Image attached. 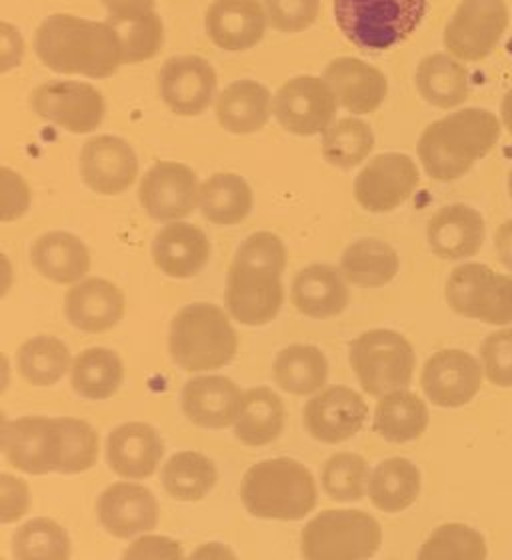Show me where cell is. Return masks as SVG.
I'll return each instance as SVG.
<instances>
[{
	"label": "cell",
	"instance_id": "obj_25",
	"mask_svg": "<svg viewBox=\"0 0 512 560\" xmlns=\"http://www.w3.org/2000/svg\"><path fill=\"white\" fill-rule=\"evenodd\" d=\"M65 311L72 327L96 335L117 327L127 311V301L110 280L86 279L70 289Z\"/></svg>",
	"mask_w": 512,
	"mask_h": 560
},
{
	"label": "cell",
	"instance_id": "obj_46",
	"mask_svg": "<svg viewBox=\"0 0 512 560\" xmlns=\"http://www.w3.org/2000/svg\"><path fill=\"white\" fill-rule=\"evenodd\" d=\"M62 424V467L60 475L86 472L98 460V432L81 419L60 417Z\"/></svg>",
	"mask_w": 512,
	"mask_h": 560
},
{
	"label": "cell",
	"instance_id": "obj_39",
	"mask_svg": "<svg viewBox=\"0 0 512 560\" xmlns=\"http://www.w3.org/2000/svg\"><path fill=\"white\" fill-rule=\"evenodd\" d=\"M163 487L175 501H202L214 489L219 472L209 456L197 451H183L168 458L163 467Z\"/></svg>",
	"mask_w": 512,
	"mask_h": 560
},
{
	"label": "cell",
	"instance_id": "obj_38",
	"mask_svg": "<svg viewBox=\"0 0 512 560\" xmlns=\"http://www.w3.org/2000/svg\"><path fill=\"white\" fill-rule=\"evenodd\" d=\"M125 366L115 350L93 347L82 350L72 362V388L86 400H106L117 395Z\"/></svg>",
	"mask_w": 512,
	"mask_h": 560
},
{
	"label": "cell",
	"instance_id": "obj_42",
	"mask_svg": "<svg viewBox=\"0 0 512 560\" xmlns=\"http://www.w3.org/2000/svg\"><path fill=\"white\" fill-rule=\"evenodd\" d=\"M69 533L53 518H33L12 537V555L19 560H69Z\"/></svg>",
	"mask_w": 512,
	"mask_h": 560
},
{
	"label": "cell",
	"instance_id": "obj_26",
	"mask_svg": "<svg viewBox=\"0 0 512 560\" xmlns=\"http://www.w3.org/2000/svg\"><path fill=\"white\" fill-rule=\"evenodd\" d=\"M243 393L234 381L219 374L197 376L183 388V412L202 429H226L234 424Z\"/></svg>",
	"mask_w": 512,
	"mask_h": 560
},
{
	"label": "cell",
	"instance_id": "obj_55",
	"mask_svg": "<svg viewBox=\"0 0 512 560\" xmlns=\"http://www.w3.org/2000/svg\"><path fill=\"white\" fill-rule=\"evenodd\" d=\"M501 120L504 129L509 130L512 135V89L502 98Z\"/></svg>",
	"mask_w": 512,
	"mask_h": 560
},
{
	"label": "cell",
	"instance_id": "obj_19",
	"mask_svg": "<svg viewBox=\"0 0 512 560\" xmlns=\"http://www.w3.org/2000/svg\"><path fill=\"white\" fill-rule=\"evenodd\" d=\"M164 105L181 117H197L209 108L217 93V72L209 60L195 55L164 62L159 74Z\"/></svg>",
	"mask_w": 512,
	"mask_h": 560
},
{
	"label": "cell",
	"instance_id": "obj_57",
	"mask_svg": "<svg viewBox=\"0 0 512 560\" xmlns=\"http://www.w3.org/2000/svg\"><path fill=\"white\" fill-rule=\"evenodd\" d=\"M509 192H511V199H512V171L509 173Z\"/></svg>",
	"mask_w": 512,
	"mask_h": 560
},
{
	"label": "cell",
	"instance_id": "obj_21",
	"mask_svg": "<svg viewBox=\"0 0 512 560\" xmlns=\"http://www.w3.org/2000/svg\"><path fill=\"white\" fill-rule=\"evenodd\" d=\"M163 455V439L147 422H125L106 439L108 467L123 479H149L156 472Z\"/></svg>",
	"mask_w": 512,
	"mask_h": 560
},
{
	"label": "cell",
	"instance_id": "obj_28",
	"mask_svg": "<svg viewBox=\"0 0 512 560\" xmlns=\"http://www.w3.org/2000/svg\"><path fill=\"white\" fill-rule=\"evenodd\" d=\"M349 287L342 270L330 265H311L292 282L291 301L301 315L309 318H333L349 306Z\"/></svg>",
	"mask_w": 512,
	"mask_h": 560
},
{
	"label": "cell",
	"instance_id": "obj_41",
	"mask_svg": "<svg viewBox=\"0 0 512 560\" xmlns=\"http://www.w3.org/2000/svg\"><path fill=\"white\" fill-rule=\"evenodd\" d=\"M374 149V132L361 118H340L323 139V156L328 164L349 171L369 159Z\"/></svg>",
	"mask_w": 512,
	"mask_h": 560
},
{
	"label": "cell",
	"instance_id": "obj_37",
	"mask_svg": "<svg viewBox=\"0 0 512 560\" xmlns=\"http://www.w3.org/2000/svg\"><path fill=\"white\" fill-rule=\"evenodd\" d=\"M400 260L395 248L381 238H361L345 250L340 258V270L345 279L364 287L379 289L395 279Z\"/></svg>",
	"mask_w": 512,
	"mask_h": 560
},
{
	"label": "cell",
	"instance_id": "obj_32",
	"mask_svg": "<svg viewBox=\"0 0 512 560\" xmlns=\"http://www.w3.org/2000/svg\"><path fill=\"white\" fill-rule=\"evenodd\" d=\"M415 81L420 96L443 110L463 105L470 93L468 70L463 60L454 59L449 52H437L420 60Z\"/></svg>",
	"mask_w": 512,
	"mask_h": 560
},
{
	"label": "cell",
	"instance_id": "obj_36",
	"mask_svg": "<svg viewBox=\"0 0 512 560\" xmlns=\"http://www.w3.org/2000/svg\"><path fill=\"white\" fill-rule=\"evenodd\" d=\"M202 217L219 226H233L245 221L253 210V190L243 176L217 173L200 187Z\"/></svg>",
	"mask_w": 512,
	"mask_h": 560
},
{
	"label": "cell",
	"instance_id": "obj_6",
	"mask_svg": "<svg viewBox=\"0 0 512 560\" xmlns=\"http://www.w3.org/2000/svg\"><path fill=\"white\" fill-rule=\"evenodd\" d=\"M427 14V0H335V21L350 43L383 52L405 43Z\"/></svg>",
	"mask_w": 512,
	"mask_h": 560
},
{
	"label": "cell",
	"instance_id": "obj_12",
	"mask_svg": "<svg viewBox=\"0 0 512 560\" xmlns=\"http://www.w3.org/2000/svg\"><path fill=\"white\" fill-rule=\"evenodd\" d=\"M337 106V96L325 79L304 74L280 86L272 113L282 129L299 137H315L333 125Z\"/></svg>",
	"mask_w": 512,
	"mask_h": 560
},
{
	"label": "cell",
	"instance_id": "obj_15",
	"mask_svg": "<svg viewBox=\"0 0 512 560\" xmlns=\"http://www.w3.org/2000/svg\"><path fill=\"white\" fill-rule=\"evenodd\" d=\"M139 199L144 212L154 221H181L193 214L200 202L197 173L187 164L156 163L142 176Z\"/></svg>",
	"mask_w": 512,
	"mask_h": 560
},
{
	"label": "cell",
	"instance_id": "obj_45",
	"mask_svg": "<svg viewBox=\"0 0 512 560\" xmlns=\"http://www.w3.org/2000/svg\"><path fill=\"white\" fill-rule=\"evenodd\" d=\"M123 43V60L125 65H139L151 60L161 52L164 45V26L156 12L125 21V23H108Z\"/></svg>",
	"mask_w": 512,
	"mask_h": 560
},
{
	"label": "cell",
	"instance_id": "obj_24",
	"mask_svg": "<svg viewBox=\"0 0 512 560\" xmlns=\"http://www.w3.org/2000/svg\"><path fill=\"white\" fill-rule=\"evenodd\" d=\"M487 226L477 209L468 205H449L439 210L427 226L432 253L443 260L475 257L485 245Z\"/></svg>",
	"mask_w": 512,
	"mask_h": 560
},
{
	"label": "cell",
	"instance_id": "obj_13",
	"mask_svg": "<svg viewBox=\"0 0 512 560\" xmlns=\"http://www.w3.org/2000/svg\"><path fill=\"white\" fill-rule=\"evenodd\" d=\"M31 105L38 117L74 135L93 132L105 118L103 94L86 82L40 84L31 96Z\"/></svg>",
	"mask_w": 512,
	"mask_h": 560
},
{
	"label": "cell",
	"instance_id": "obj_29",
	"mask_svg": "<svg viewBox=\"0 0 512 560\" xmlns=\"http://www.w3.org/2000/svg\"><path fill=\"white\" fill-rule=\"evenodd\" d=\"M31 262L45 279L57 284H77L91 270V253L77 234L53 231L36 238Z\"/></svg>",
	"mask_w": 512,
	"mask_h": 560
},
{
	"label": "cell",
	"instance_id": "obj_23",
	"mask_svg": "<svg viewBox=\"0 0 512 560\" xmlns=\"http://www.w3.org/2000/svg\"><path fill=\"white\" fill-rule=\"evenodd\" d=\"M209 236L190 222L166 224L152 243V260L156 269L171 279H193L209 265Z\"/></svg>",
	"mask_w": 512,
	"mask_h": 560
},
{
	"label": "cell",
	"instance_id": "obj_17",
	"mask_svg": "<svg viewBox=\"0 0 512 560\" xmlns=\"http://www.w3.org/2000/svg\"><path fill=\"white\" fill-rule=\"evenodd\" d=\"M366 419L369 405L349 386H330L304 407V427L318 443H345L361 431Z\"/></svg>",
	"mask_w": 512,
	"mask_h": 560
},
{
	"label": "cell",
	"instance_id": "obj_51",
	"mask_svg": "<svg viewBox=\"0 0 512 560\" xmlns=\"http://www.w3.org/2000/svg\"><path fill=\"white\" fill-rule=\"evenodd\" d=\"M185 552L181 542L173 538L144 535L135 540L125 552L123 559H183Z\"/></svg>",
	"mask_w": 512,
	"mask_h": 560
},
{
	"label": "cell",
	"instance_id": "obj_7",
	"mask_svg": "<svg viewBox=\"0 0 512 560\" xmlns=\"http://www.w3.org/2000/svg\"><path fill=\"white\" fill-rule=\"evenodd\" d=\"M383 545V528L364 511H325L304 526L301 555L309 560H361Z\"/></svg>",
	"mask_w": 512,
	"mask_h": 560
},
{
	"label": "cell",
	"instance_id": "obj_9",
	"mask_svg": "<svg viewBox=\"0 0 512 560\" xmlns=\"http://www.w3.org/2000/svg\"><path fill=\"white\" fill-rule=\"evenodd\" d=\"M454 313L504 327L512 323V277L480 262H465L451 272L444 289Z\"/></svg>",
	"mask_w": 512,
	"mask_h": 560
},
{
	"label": "cell",
	"instance_id": "obj_20",
	"mask_svg": "<svg viewBox=\"0 0 512 560\" xmlns=\"http://www.w3.org/2000/svg\"><path fill=\"white\" fill-rule=\"evenodd\" d=\"M98 521L106 533L132 538L159 525V502L151 489L137 482H115L98 499Z\"/></svg>",
	"mask_w": 512,
	"mask_h": 560
},
{
	"label": "cell",
	"instance_id": "obj_34",
	"mask_svg": "<svg viewBox=\"0 0 512 560\" xmlns=\"http://www.w3.org/2000/svg\"><path fill=\"white\" fill-rule=\"evenodd\" d=\"M420 485L419 467L408 458L395 456L374 468L369 479V497L383 513H403L419 499Z\"/></svg>",
	"mask_w": 512,
	"mask_h": 560
},
{
	"label": "cell",
	"instance_id": "obj_8",
	"mask_svg": "<svg viewBox=\"0 0 512 560\" xmlns=\"http://www.w3.org/2000/svg\"><path fill=\"white\" fill-rule=\"evenodd\" d=\"M350 366L371 397H384L396 388H407L412 381L417 357L400 332L374 328L350 342Z\"/></svg>",
	"mask_w": 512,
	"mask_h": 560
},
{
	"label": "cell",
	"instance_id": "obj_4",
	"mask_svg": "<svg viewBox=\"0 0 512 560\" xmlns=\"http://www.w3.org/2000/svg\"><path fill=\"white\" fill-rule=\"evenodd\" d=\"M318 499L315 477L294 458H268L248 468L241 485L246 511L265 521H303Z\"/></svg>",
	"mask_w": 512,
	"mask_h": 560
},
{
	"label": "cell",
	"instance_id": "obj_47",
	"mask_svg": "<svg viewBox=\"0 0 512 560\" xmlns=\"http://www.w3.org/2000/svg\"><path fill=\"white\" fill-rule=\"evenodd\" d=\"M485 376L501 388H512V328L490 332L480 347Z\"/></svg>",
	"mask_w": 512,
	"mask_h": 560
},
{
	"label": "cell",
	"instance_id": "obj_3",
	"mask_svg": "<svg viewBox=\"0 0 512 560\" xmlns=\"http://www.w3.org/2000/svg\"><path fill=\"white\" fill-rule=\"evenodd\" d=\"M501 130V120L487 108L456 110L420 135V163L439 183L458 180L497 147Z\"/></svg>",
	"mask_w": 512,
	"mask_h": 560
},
{
	"label": "cell",
	"instance_id": "obj_16",
	"mask_svg": "<svg viewBox=\"0 0 512 560\" xmlns=\"http://www.w3.org/2000/svg\"><path fill=\"white\" fill-rule=\"evenodd\" d=\"M485 369L461 349L439 350L424 364L420 385L432 405L441 409L465 407L477 397Z\"/></svg>",
	"mask_w": 512,
	"mask_h": 560
},
{
	"label": "cell",
	"instance_id": "obj_44",
	"mask_svg": "<svg viewBox=\"0 0 512 560\" xmlns=\"http://www.w3.org/2000/svg\"><path fill=\"white\" fill-rule=\"evenodd\" d=\"M369 465L357 453H337L323 468V489L328 499L337 502L362 501L369 489Z\"/></svg>",
	"mask_w": 512,
	"mask_h": 560
},
{
	"label": "cell",
	"instance_id": "obj_50",
	"mask_svg": "<svg viewBox=\"0 0 512 560\" xmlns=\"http://www.w3.org/2000/svg\"><path fill=\"white\" fill-rule=\"evenodd\" d=\"M2 183V222L16 221L31 207V188L24 183L23 176L11 168H0Z\"/></svg>",
	"mask_w": 512,
	"mask_h": 560
},
{
	"label": "cell",
	"instance_id": "obj_1",
	"mask_svg": "<svg viewBox=\"0 0 512 560\" xmlns=\"http://www.w3.org/2000/svg\"><path fill=\"white\" fill-rule=\"evenodd\" d=\"M287 248L277 234H251L234 255L226 277V306L245 327H265L284 303Z\"/></svg>",
	"mask_w": 512,
	"mask_h": 560
},
{
	"label": "cell",
	"instance_id": "obj_11",
	"mask_svg": "<svg viewBox=\"0 0 512 560\" xmlns=\"http://www.w3.org/2000/svg\"><path fill=\"white\" fill-rule=\"evenodd\" d=\"M2 453L11 467L26 475L60 472L62 467V424L48 417L4 420Z\"/></svg>",
	"mask_w": 512,
	"mask_h": 560
},
{
	"label": "cell",
	"instance_id": "obj_2",
	"mask_svg": "<svg viewBox=\"0 0 512 560\" xmlns=\"http://www.w3.org/2000/svg\"><path fill=\"white\" fill-rule=\"evenodd\" d=\"M35 47L40 62L59 74L106 79L125 65L117 31L74 14L48 16L36 31Z\"/></svg>",
	"mask_w": 512,
	"mask_h": 560
},
{
	"label": "cell",
	"instance_id": "obj_48",
	"mask_svg": "<svg viewBox=\"0 0 512 560\" xmlns=\"http://www.w3.org/2000/svg\"><path fill=\"white\" fill-rule=\"evenodd\" d=\"M268 23L280 33H301L318 16V0H265Z\"/></svg>",
	"mask_w": 512,
	"mask_h": 560
},
{
	"label": "cell",
	"instance_id": "obj_49",
	"mask_svg": "<svg viewBox=\"0 0 512 560\" xmlns=\"http://www.w3.org/2000/svg\"><path fill=\"white\" fill-rule=\"evenodd\" d=\"M31 509V490L28 485L9 472L0 475V521L11 525L21 521Z\"/></svg>",
	"mask_w": 512,
	"mask_h": 560
},
{
	"label": "cell",
	"instance_id": "obj_56",
	"mask_svg": "<svg viewBox=\"0 0 512 560\" xmlns=\"http://www.w3.org/2000/svg\"><path fill=\"white\" fill-rule=\"evenodd\" d=\"M214 547H217V542H212V545H209V547H205V549L197 550L195 552V557H205V555H209V557H233V552H229L226 549H221L219 552H214Z\"/></svg>",
	"mask_w": 512,
	"mask_h": 560
},
{
	"label": "cell",
	"instance_id": "obj_53",
	"mask_svg": "<svg viewBox=\"0 0 512 560\" xmlns=\"http://www.w3.org/2000/svg\"><path fill=\"white\" fill-rule=\"evenodd\" d=\"M108 19L106 23H125L147 16L154 11V0H103Z\"/></svg>",
	"mask_w": 512,
	"mask_h": 560
},
{
	"label": "cell",
	"instance_id": "obj_22",
	"mask_svg": "<svg viewBox=\"0 0 512 560\" xmlns=\"http://www.w3.org/2000/svg\"><path fill=\"white\" fill-rule=\"evenodd\" d=\"M267 11L258 0H214L205 16L210 40L229 52L256 47L267 31Z\"/></svg>",
	"mask_w": 512,
	"mask_h": 560
},
{
	"label": "cell",
	"instance_id": "obj_10",
	"mask_svg": "<svg viewBox=\"0 0 512 560\" xmlns=\"http://www.w3.org/2000/svg\"><path fill=\"white\" fill-rule=\"evenodd\" d=\"M504 0H463L444 28V47L463 62L485 60L509 26Z\"/></svg>",
	"mask_w": 512,
	"mask_h": 560
},
{
	"label": "cell",
	"instance_id": "obj_54",
	"mask_svg": "<svg viewBox=\"0 0 512 560\" xmlns=\"http://www.w3.org/2000/svg\"><path fill=\"white\" fill-rule=\"evenodd\" d=\"M494 248H497L499 260L512 272V219L502 222L499 226L497 236H494Z\"/></svg>",
	"mask_w": 512,
	"mask_h": 560
},
{
	"label": "cell",
	"instance_id": "obj_52",
	"mask_svg": "<svg viewBox=\"0 0 512 560\" xmlns=\"http://www.w3.org/2000/svg\"><path fill=\"white\" fill-rule=\"evenodd\" d=\"M24 43L21 33L9 23L0 24V72H9L21 65Z\"/></svg>",
	"mask_w": 512,
	"mask_h": 560
},
{
	"label": "cell",
	"instance_id": "obj_40",
	"mask_svg": "<svg viewBox=\"0 0 512 560\" xmlns=\"http://www.w3.org/2000/svg\"><path fill=\"white\" fill-rule=\"evenodd\" d=\"M70 369V350L62 340L38 335L19 349V371L33 386H53Z\"/></svg>",
	"mask_w": 512,
	"mask_h": 560
},
{
	"label": "cell",
	"instance_id": "obj_35",
	"mask_svg": "<svg viewBox=\"0 0 512 560\" xmlns=\"http://www.w3.org/2000/svg\"><path fill=\"white\" fill-rule=\"evenodd\" d=\"M277 385L296 397L315 395L328 378V361L325 352L313 345H291L280 350L275 359Z\"/></svg>",
	"mask_w": 512,
	"mask_h": 560
},
{
	"label": "cell",
	"instance_id": "obj_30",
	"mask_svg": "<svg viewBox=\"0 0 512 560\" xmlns=\"http://www.w3.org/2000/svg\"><path fill=\"white\" fill-rule=\"evenodd\" d=\"M272 98L260 82L243 79L229 84L217 98V118L233 135H253L267 127Z\"/></svg>",
	"mask_w": 512,
	"mask_h": 560
},
{
	"label": "cell",
	"instance_id": "obj_33",
	"mask_svg": "<svg viewBox=\"0 0 512 560\" xmlns=\"http://www.w3.org/2000/svg\"><path fill=\"white\" fill-rule=\"evenodd\" d=\"M429 420L431 415L424 400L407 388L386 393L374 409V431L388 443L417 441L427 431Z\"/></svg>",
	"mask_w": 512,
	"mask_h": 560
},
{
	"label": "cell",
	"instance_id": "obj_5",
	"mask_svg": "<svg viewBox=\"0 0 512 560\" xmlns=\"http://www.w3.org/2000/svg\"><path fill=\"white\" fill-rule=\"evenodd\" d=\"M168 349L176 366L187 373L217 371L233 362L238 337L217 304H188L171 323Z\"/></svg>",
	"mask_w": 512,
	"mask_h": 560
},
{
	"label": "cell",
	"instance_id": "obj_31",
	"mask_svg": "<svg viewBox=\"0 0 512 560\" xmlns=\"http://www.w3.org/2000/svg\"><path fill=\"white\" fill-rule=\"evenodd\" d=\"M287 409L282 398L267 386H256L243 393L238 417L234 420V434L246 446H267L284 431Z\"/></svg>",
	"mask_w": 512,
	"mask_h": 560
},
{
	"label": "cell",
	"instance_id": "obj_14",
	"mask_svg": "<svg viewBox=\"0 0 512 560\" xmlns=\"http://www.w3.org/2000/svg\"><path fill=\"white\" fill-rule=\"evenodd\" d=\"M419 183V168L408 154L384 152L357 176L354 199L369 212H391L412 197Z\"/></svg>",
	"mask_w": 512,
	"mask_h": 560
},
{
	"label": "cell",
	"instance_id": "obj_18",
	"mask_svg": "<svg viewBox=\"0 0 512 560\" xmlns=\"http://www.w3.org/2000/svg\"><path fill=\"white\" fill-rule=\"evenodd\" d=\"M81 176L84 185L98 195H120L139 176L137 152L127 140L110 135L86 140L81 152Z\"/></svg>",
	"mask_w": 512,
	"mask_h": 560
},
{
	"label": "cell",
	"instance_id": "obj_27",
	"mask_svg": "<svg viewBox=\"0 0 512 560\" xmlns=\"http://www.w3.org/2000/svg\"><path fill=\"white\" fill-rule=\"evenodd\" d=\"M325 81L330 84L338 105L352 115H371L388 94V81L383 72L352 57L333 60L326 67Z\"/></svg>",
	"mask_w": 512,
	"mask_h": 560
},
{
	"label": "cell",
	"instance_id": "obj_43",
	"mask_svg": "<svg viewBox=\"0 0 512 560\" xmlns=\"http://www.w3.org/2000/svg\"><path fill=\"white\" fill-rule=\"evenodd\" d=\"M487 540L473 526L449 523L439 526L431 537L424 540L419 552L420 560L441 559H487Z\"/></svg>",
	"mask_w": 512,
	"mask_h": 560
}]
</instances>
